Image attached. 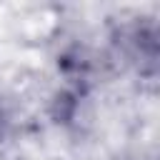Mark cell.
<instances>
[{"label": "cell", "instance_id": "cell-1", "mask_svg": "<svg viewBox=\"0 0 160 160\" xmlns=\"http://www.w3.org/2000/svg\"><path fill=\"white\" fill-rule=\"evenodd\" d=\"M125 40H128L132 60L140 62V72L148 78H155V70H158V25L152 20H140L128 30Z\"/></svg>", "mask_w": 160, "mask_h": 160}]
</instances>
